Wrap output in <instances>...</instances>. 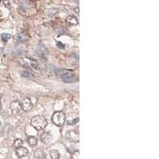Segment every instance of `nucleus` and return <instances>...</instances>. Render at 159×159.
Masks as SVG:
<instances>
[{
	"label": "nucleus",
	"instance_id": "7",
	"mask_svg": "<svg viewBox=\"0 0 159 159\" xmlns=\"http://www.w3.org/2000/svg\"><path fill=\"white\" fill-rule=\"evenodd\" d=\"M21 105H22V110L25 111H29L33 108V104L31 103V100L29 98H25L22 100V103H21Z\"/></svg>",
	"mask_w": 159,
	"mask_h": 159
},
{
	"label": "nucleus",
	"instance_id": "2",
	"mask_svg": "<svg viewBox=\"0 0 159 159\" xmlns=\"http://www.w3.org/2000/svg\"><path fill=\"white\" fill-rule=\"evenodd\" d=\"M18 62H19L21 65H22L27 69H34L36 70H40L41 69L40 64L37 61H36V60H34V59L28 58V57H22V58H20L18 60Z\"/></svg>",
	"mask_w": 159,
	"mask_h": 159
},
{
	"label": "nucleus",
	"instance_id": "19",
	"mask_svg": "<svg viewBox=\"0 0 159 159\" xmlns=\"http://www.w3.org/2000/svg\"><path fill=\"white\" fill-rule=\"evenodd\" d=\"M56 46L58 47V48H60V49H64V48H65V45L61 42H56Z\"/></svg>",
	"mask_w": 159,
	"mask_h": 159
},
{
	"label": "nucleus",
	"instance_id": "11",
	"mask_svg": "<svg viewBox=\"0 0 159 159\" xmlns=\"http://www.w3.org/2000/svg\"><path fill=\"white\" fill-rule=\"evenodd\" d=\"M66 22L70 25H77L79 22L78 18L73 15H70V16H68V18H66Z\"/></svg>",
	"mask_w": 159,
	"mask_h": 159
},
{
	"label": "nucleus",
	"instance_id": "17",
	"mask_svg": "<svg viewBox=\"0 0 159 159\" xmlns=\"http://www.w3.org/2000/svg\"><path fill=\"white\" fill-rule=\"evenodd\" d=\"M71 159H80V152L79 150L74 151L71 155Z\"/></svg>",
	"mask_w": 159,
	"mask_h": 159
},
{
	"label": "nucleus",
	"instance_id": "4",
	"mask_svg": "<svg viewBox=\"0 0 159 159\" xmlns=\"http://www.w3.org/2000/svg\"><path fill=\"white\" fill-rule=\"evenodd\" d=\"M52 121L54 124L58 126V127L63 126L65 122V114L61 111H55L52 116Z\"/></svg>",
	"mask_w": 159,
	"mask_h": 159
},
{
	"label": "nucleus",
	"instance_id": "3",
	"mask_svg": "<svg viewBox=\"0 0 159 159\" xmlns=\"http://www.w3.org/2000/svg\"><path fill=\"white\" fill-rule=\"evenodd\" d=\"M59 73L62 78V81L64 83H73L76 81V77L74 76L73 72L70 70H59Z\"/></svg>",
	"mask_w": 159,
	"mask_h": 159
},
{
	"label": "nucleus",
	"instance_id": "1",
	"mask_svg": "<svg viewBox=\"0 0 159 159\" xmlns=\"http://www.w3.org/2000/svg\"><path fill=\"white\" fill-rule=\"evenodd\" d=\"M30 124L35 130H44L46 127L48 122H47L46 119L42 116V115H36L34 118H32L31 121H30Z\"/></svg>",
	"mask_w": 159,
	"mask_h": 159
},
{
	"label": "nucleus",
	"instance_id": "5",
	"mask_svg": "<svg viewBox=\"0 0 159 159\" xmlns=\"http://www.w3.org/2000/svg\"><path fill=\"white\" fill-rule=\"evenodd\" d=\"M65 138L69 141L73 142H79L80 141V135L78 131L76 130H68L65 135Z\"/></svg>",
	"mask_w": 159,
	"mask_h": 159
},
{
	"label": "nucleus",
	"instance_id": "13",
	"mask_svg": "<svg viewBox=\"0 0 159 159\" xmlns=\"http://www.w3.org/2000/svg\"><path fill=\"white\" fill-rule=\"evenodd\" d=\"M49 155L51 159H59L60 158V153L57 151L56 149H52L51 151L49 152Z\"/></svg>",
	"mask_w": 159,
	"mask_h": 159
},
{
	"label": "nucleus",
	"instance_id": "16",
	"mask_svg": "<svg viewBox=\"0 0 159 159\" xmlns=\"http://www.w3.org/2000/svg\"><path fill=\"white\" fill-rule=\"evenodd\" d=\"M22 146V140L21 138H17V139L15 140V142H14V147L15 148H18V147H20Z\"/></svg>",
	"mask_w": 159,
	"mask_h": 159
},
{
	"label": "nucleus",
	"instance_id": "6",
	"mask_svg": "<svg viewBox=\"0 0 159 159\" xmlns=\"http://www.w3.org/2000/svg\"><path fill=\"white\" fill-rule=\"evenodd\" d=\"M10 108L12 114L15 115H19L20 113L22 112V110L21 103L18 102V101H14V102H12V103H10Z\"/></svg>",
	"mask_w": 159,
	"mask_h": 159
},
{
	"label": "nucleus",
	"instance_id": "9",
	"mask_svg": "<svg viewBox=\"0 0 159 159\" xmlns=\"http://www.w3.org/2000/svg\"><path fill=\"white\" fill-rule=\"evenodd\" d=\"M41 140H42V142H43V143H45V144H49L52 141L51 135L48 132L43 133V134L41 135Z\"/></svg>",
	"mask_w": 159,
	"mask_h": 159
},
{
	"label": "nucleus",
	"instance_id": "22",
	"mask_svg": "<svg viewBox=\"0 0 159 159\" xmlns=\"http://www.w3.org/2000/svg\"><path fill=\"white\" fill-rule=\"evenodd\" d=\"M2 109V102H1V99H0V110Z\"/></svg>",
	"mask_w": 159,
	"mask_h": 159
},
{
	"label": "nucleus",
	"instance_id": "14",
	"mask_svg": "<svg viewBox=\"0 0 159 159\" xmlns=\"http://www.w3.org/2000/svg\"><path fill=\"white\" fill-rule=\"evenodd\" d=\"M10 37H11V36L9 34H3L1 35V39L3 42H7Z\"/></svg>",
	"mask_w": 159,
	"mask_h": 159
},
{
	"label": "nucleus",
	"instance_id": "12",
	"mask_svg": "<svg viewBox=\"0 0 159 159\" xmlns=\"http://www.w3.org/2000/svg\"><path fill=\"white\" fill-rule=\"evenodd\" d=\"M27 142L31 147H35L37 143V139L34 136H29L27 138Z\"/></svg>",
	"mask_w": 159,
	"mask_h": 159
},
{
	"label": "nucleus",
	"instance_id": "8",
	"mask_svg": "<svg viewBox=\"0 0 159 159\" xmlns=\"http://www.w3.org/2000/svg\"><path fill=\"white\" fill-rule=\"evenodd\" d=\"M15 154H16L18 158H23V157H25L26 155L29 154V151H28V149H27L26 147H20L16 148V149H15Z\"/></svg>",
	"mask_w": 159,
	"mask_h": 159
},
{
	"label": "nucleus",
	"instance_id": "15",
	"mask_svg": "<svg viewBox=\"0 0 159 159\" xmlns=\"http://www.w3.org/2000/svg\"><path fill=\"white\" fill-rule=\"evenodd\" d=\"M22 76H26V77H29V76H34V73H32V71H30V69H26V70L22 72Z\"/></svg>",
	"mask_w": 159,
	"mask_h": 159
},
{
	"label": "nucleus",
	"instance_id": "23",
	"mask_svg": "<svg viewBox=\"0 0 159 159\" xmlns=\"http://www.w3.org/2000/svg\"><path fill=\"white\" fill-rule=\"evenodd\" d=\"M39 159H47V158L45 156H43V157H41V158H40Z\"/></svg>",
	"mask_w": 159,
	"mask_h": 159
},
{
	"label": "nucleus",
	"instance_id": "21",
	"mask_svg": "<svg viewBox=\"0 0 159 159\" xmlns=\"http://www.w3.org/2000/svg\"><path fill=\"white\" fill-rule=\"evenodd\" d=\"M3 4H4V5H5V6L9 5V1H3Z\"/></svg>",
	"mask_w": 159,
	"mask_h": 159
},
{
	"label": "nucleus",
	"instance_id": "18",
	"mask_svg": "<svg viewBox=\"0 0 159 159\" xmlns=\"http://www.w3.org/2000/svg\"><path fill=\"white\" fill-rule=\"evenodd\" d=\"M26 40V35H24L23 34H20L18 35V43H21V42H23Z\"/></svg>",
	"mask_w": 159,
	"mask_h": 159
},
{
	"label": "nucleus",
	"instance_id": "20",
	"mask_svg": "<svg viewBox=\"0 0 159 159\" xmlns=\"http://www.w3.org/2000/svg\"><path fill=\"white\" fill-rule=\"evenodd\" d=\"M79 121V119H74L73 121H72V122H69V125H74V124H76V122H78Z\"/></svg>",
	"mask_w": 159,
	"mask_h": 159
},
{
	"label": "nucleus",
	"instance_id": "10",
	"mask_svg": "<svg viewBox=\"0 0 159 159\" xmlns=\"http://www.w3.org/2000/svg\"><path fill=\"white\" fill-rule=\"evenodd\" d=\"M37 52L38 53H39V55L41 56H45L47 54H48L47 49L45 48V45H43L42 44V43L37 45Z\"/></svg>",
	"mask_w": 159,
	"mask_h": 159
},
{
	"label": "nucleus",
	"instance_id": "24",
	"mask_svg": "<svg viewBox=\"0 0 159 159\" xmlns=\"http://www.w3.org/2000/svg\"><path fill=\"white\" fill-rule=\"evenodd\" d=\"M0 129H1V122H0Z\"/></svg>",
	"mask_w": 159,
	"mask_h": 159
}]
</instances>
